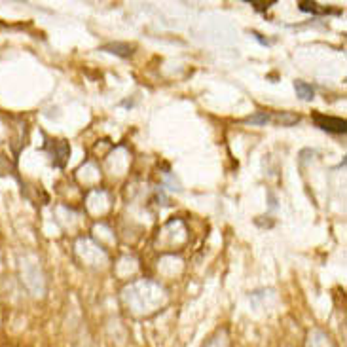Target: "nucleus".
Here are the masks:
<instances>
[{
	"label": "nucleus",
	"mask_w": 347,
	"mask_h": 347,
	"mask_svg": "<svg viewBox=\"0 0 347 347\" xmlns=\"http://www.w3.org/2000/svg\"><path fill=\"white\" fill-rule=\"evenodd\" d=\"M313 121L319 129L326 133H334V135H344L347 131V121L344 118H334V116H326V114H313Z\"/></svg>",
	"instance_id": "1"
},
{
	"label": "nucleus",
	"mask_w": 347,
	"mask_h": 347,
	"mask_svg": "<svg viewBox=\"0 0 347 347\" xmlns=\"http://www.w3.org/2000/svg\"><path fill=\"white\" fill-rule=\"evenodd\" d=\"M245 121L250 123V125H264V123H268V121H270V116H268L266 112H256V114L249 116Z\"/></svg>",
	"instance_id": "6"
},
{
	"label": "nucleus",
	"mask_w": 347,
	"mask_h": 347,
	"mask_svg": "<svg viewBox=\"0 0 347 347\" xmlns=\"http://www.w3.org/2000/svg\"><path fill=\"white\" fill-rule=\"evenodd\" d=\"M247 4H250V6H254V10L266 11V10H270L271 6L275 4V0H270V2H256V0H247Z\"/></svg>",
	"instance_id": "7"
},
{
	"label": "nucleus",
	"mask_w": 347,
	"mask_h": 347,
	"mask_svg": "<svg viewBox=\"0 0 347 347\" xmlns=\"http://www.w3.org/2000/svg\"><path fill=\"white\" fill-rule=\"evenodd\" d=\"M298 6H300L302 11H311V13H323V15L325 13H334V11L328 10V8H321L317 2H300Z\"/></svg>",
	"instance_id": "4"
},
{
	"label": "nucleus",
	"mask_w": 347,
	"mask_h": 347,
	"mask_svg": "<svg viewBox=\"0 0 347 347\" xmlns=\"http://www.w3.org/2000/svg\"><path fill=\"white\" fill-rule=\"evenodd\" d=\"M277 121H279L281 125H294V123L300 121V116H294L290 112H279V114H277Z\"/></svg>",
	"instance_id": "5"
},
{
	"label": "nucleus",
	"mask_w": 347,
	"mask_h": 347,
	"mask_svg": "<svg viewBox=\"0 0 347 347\" xmlns=\"http://www.w3.org/2000/svg\"><path fill=\"white\" fill-rule=\"evenodd\" d=\"M294 89H296V95L302 99V101H311L315 97V87L307 82H302V80H296L294 82Z\"/></svg>",
	"instance_id": "3"
},
{
	"label": "nucleus",
	"mask_w": 347,
	"mask_h": 347,
	"mask_svg": "<svg viewBox=\"0 0 347 347\" xmlns=\"http://www.w3.org/2000/svg\"><path fill=\"white\" fill-rule=\"evenodd\" d=\"M103 52H109V54H114V55H119V57H129L133 54V46L129 44H119V42H114V44H107V46H103L101 48Z\"/></svg>",
	"instance_id": "2"
}]
</instances>
